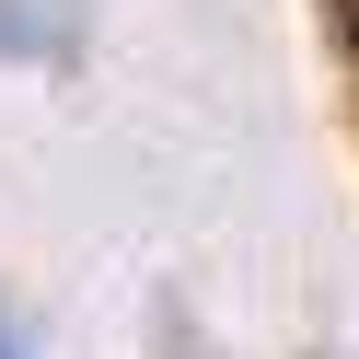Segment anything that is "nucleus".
<instances>
[{"label":"nucleus","mask_w":359,"mask_h":359,"mask_svg":"<svg viewBox=\"0 0 359 359\" xmlns=\"http://www.w3.org/2000/svg\"><path fill=\"white\" fill-rule=\"evenodd\" d=\"M0 359H24V348H12V336H0Z\"/></svg>","instance_id":"f257e3e1"}]
</instances>
